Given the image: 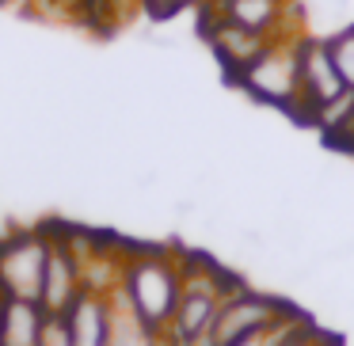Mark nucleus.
I'll return each instance as SVG.
<instances>
[{
    "label": "nucleus",
    "instance_id": "obj_1",
    "mask_svg": "<svg viewBox=\"0 0 354 346\" xmlns=\"http://www.w3.org/2000/svg\"><path fill=\"white\" fill-rule=\"evenodd\" d=\"M118 293L153 331L168 335L183 293V251L171 247H126Z\"/></svg>",
    "mask_w": 354,
    "mask_h": 346
},
{
    "label": "nucleus",
    "instance_id": "obj_2",
    "mask_svg": "<svg viewBox=\"0 0 354 346\" xmlns=\"http://www.w3.org/2000/svg\"><path fill=\"white\" fill-rule=\"evenodd\" d=\"M240 278L217 267L206 255L183 251V293H179L176 316H171L168 338L176 346H209V331L217 323L225 297L240 289Z\"/></svg>",
    "mask_w": 354,
    "mask_h": 346
},
{
    "label": "nucleus",
    "instance_id": "obj_3",
    "mask_svg": "<svg viewBox=\"0 0 354 346\" xmlns=\"http://www.w3.org/2000/svg\"><path fill=\"white\" fill-rule=\"evenodd\" d=\"M232 84L244 95H252L255 103L293 115L301 103V35L274 39Z\"/></svg>",
    "mask_w": 354,
    "mask_h": 346
},
{
    "label": "nucleus",
    "instance_id": "obj_4",
    "mask_svg": "<svg viewBox=\"0 0 354 346\" xmlns=\"http://www.w3.org/2000/svg\"><path fill=\"white\" fill-rule=\"evenodd\" d=\"M50 255L46 229H16L0 240V297L4 300H39L42 274Z\"/></svg>",
    "mask_w": 354,
    "mask_h": 346
},
{
    "label": "nucleus",
    "instance_id": "obj_5",
    "mask_svg": "<svg viewBox=\"0 0 354 346\" xmlns=\"http://www.w3.org/2000/svg\"><path fill=\"white\" fill-rule=\"evenodd\" d=\"M297 308L290 300L274 297V293L252 289V285H240L232 297H225L221 312H217V323L209 331V346H232L244 343L252 335H263L267 327L282 323L286 316H293Z\"/></svg>",
    "mask_w": 354,
    "mask_h": 346
},
{
    "label": "nucleus",
    "instance_id": "obj_6",
    "mask_svg": "<svg viewBox=\"0 0 354 346\" xmlns=\"http://www.w3.org/2000/svg\"><path fill=\"white\" fill-rule=\"evenodd\" d=\"M198 31H202V39H206L209 54H214L217 61H221V69L229 73V80H236L240 73H244L248 65H252L255 57H259L263 50L274 42V39H267V35H259V31H248V27L232 23V19L217 8L214 0H206V4H202Z\"/></svg>",
    "mask_w": 354,
    "mask_h": 346
},
{
    "label": "nucleus",
    "instance_id": "obj_7",
    "mask_svg": "<svg viewBox=\"0 0 354 346\" xmlns=\"http://www.w3.org/2000/svg\"><path fill=\"white\" fill-rule=\"evenodd\" d=\"M343 92H351V88L343 84L335 61H331L328 39L301 35V103H297V110H293V118L313 126V118L320 115L328 103H335Z\"/></svg>",
    "mask_w": 354,
    "mask_h": 346
},
{
    "label": "nucleus",
    "instance_id": "obj_8",
    "mask_svg": "<svg viewBox=\"0 0 354 346\" xmlns=\"http://www.w3.org/2000/svg\"><path fill=\"white\" fill-rule=\"evenodd\" d=\"M80 293H84L80 255H77V247H73L65 224H50V255H46V274H42L39 305L46 316H65Z\"/></svg>",
    "mask_w": 354,
    "mask_h": 346
},
{
    "label": "nucleus",
    "instance_id": "obj_9",
    "mask_svg": "<svg viewBox=\"0 0 354 346\" xmlns=\"http://www.w3.org/2000/svg\"><path fill=\"white\" fill-rule=\"evenodd\" d=\"M69 323L73 346H107V331H111V297L103 293H80L73 300V308L65 312Z\"/></svg>",
    "mask_w": 354,
    "mask_h": 346
},
{
    "label": "nucleus",
    "instance_id": "obj_10",
    "mask_svg": "<svg viewBox=\"0 0 354 346\" xmlns=\"http://www.w3.org/2000/svg\"><path fill=\"white\" fill-rule=\"evenodd\" d=\"M217 8L232 19V23L248 27V31H259L267 39H282L286 31V16H290V4L286 0H214Z\"/></svg>",
    "mask_w": 354,
    "mask_h": 346
},
{
    "label": "nucleus",
    "instance_id": "obj_11",
    "mask_svg": "<svg viewBox=\"0 0 354 346\" xmlns=\"http://www.w3.org/2000/svg\"><path fill=\"white\" fill-rule=\"evenodd\" d=\"M42 323H46V312L39 300H4L0 305V346H39Z\"/></svg>",
    "mask_w": 354,
    "mask_h": 346
},
{
    "label": "nucleus",
    "instance_id": "obj_12",
    "mask_svg": "<svg viewBox=\"0 0 354 346\" xmlns=\"http://www.w3.org/2000/svg\"><path fill=\"white\" fill-rule=\"evenodd\" d=\"M328 50H331V61H335L343 84L354 92V23L335 31V35H328Z\"/></svg>",
    "mask_w": 354,
    "mask_h": 346
},
{
    "label": "nucleus",
    "instance_id": "obj_13",
    "mask_svg": "<svg viewBox=\"0 0 354 346\" xmlns=\"http://www.w3.org/2000/svg\"><path fill=\"white\" fill-rule=\"evenodd\" d=\"M39 346H73V335H69V323H65V316H46Z\"/></svg>",
    "mask_w": 354,
    "mask_h": 346
},
{
    "label": "nucleus",
    "instance_id": "obj_14",
    "mask_svg": "<svg viewBox=\"0 0 354 346\" xmlns=\"http://www.w3.org/2000/svg\"><path fill=\"white\" fill-rule=\"evenodd\" d=\"M286 346H331V343H328V338H324L320 331L313 327V323H308V327L301 331V335H293V338H290V343H286Z\"/></svg>",
    "mask_w": 354,
    "mask_h": 346
},
{
    "label": "nucleus",
    "instance_id": "obj_15",
    "mask_svg": "<svg viewBox=\"0 0 354 346\" xmlns=\"http://www.w3.org/2000/svg\"><path fill=\"white\" fill-rule=\"evenodd\" d=\"M145 4V12H153V16H171V12H179L187 4V0H141Z\"/></svg>",
    "mask_w": 354,
    "mask_h": 346
},
{
    "label": "nucleus",
    "instance_id": "obj_16",
    "mask_svg": "<svg viewBox=\"0 0 354 346\" xmlns=\"http://www.w3.org/2000/svg\"><path fill=\"white\" fill-rule=\"evenodd\" d=\"M335 4H346V0H335Z\"/></svg>",
    "mask_w": 354,
    "mask_h": 346
},
{
    "label": "nucleus",
    "instance_id": "obj_17",
    "mask_svg": "<svg viewBox=\"0 0 354 346\" xmlns=\"http://www.w3.org/2000/svg\"><path fill=\"white\" fill-rule=\"evenodd\" d=\"M0 305H4V297H0Z\"/></svg>",
    "mask_w": 354,
    "mask_h": 346
}]
</instances>
